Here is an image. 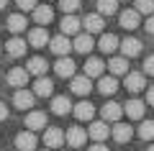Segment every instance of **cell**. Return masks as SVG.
<instances>
[{"mask_svg": "<svg viewBox=\"0 0 154 151\" xmlns=\"http://www.w3.org/2000/svg\"><path fill=\"white\" fill-rule=\"evenodd\" d=\"M5 51H8V54H11V56H23V54H26V41H23V38H11V41H8L5 44Z\"/></svg>", "mask_w": 154, "mask_h": 151, "instance_id": "28", "label": "cell"}, {"mask_svg": "<svg viewBox=\"0 0 154 151\" xmlns=\"http://www.w3.org/2000/svg\"><path fill=\"white\" fill-rule=\"evenodd\" d=\"M123 113L128 115V120L144 118V103H141V100H128V103L123 105Z\"/></svg>", "mask_w": 154, "mask_h": 151, "instance_id": "16", "label": "cell"}, {"mask_svg": "<svg viewBox=\"0 0 154 151\" xmlns=\"http://www.w3.org/2000/svg\"><path fill=\"white\" fill-rule=\"evenodd\" d=\"M146 33H152V36H154V16L146 18Z\"/></svg>", "mask_w": 154, "mask_h": 151, "instance_id": "38", "label": "cell"}, {"mask_svg": "<svg viewBox=\"0 0 154 151\" xmlns=\"http://www.w3.org/2000/svg\"><path fill=\"white\" fill-rule=\"evenodd\" d=\"M33 92H36V97H49L54 92V82L46 80V77H38L36 85H33Z\"/></svg>", "mask_w": 154, "mask_h": 151, "instance_id": "26", "label": "cell"}, {"mask_svg": "<svg viewBox=\"0 0 154 151\" xmlns=\"http://www.w3.org/2000/svg\"><path fill=\"white\" fill-rule=\"evenodd\" d=\"M26 69L31 72L33 77H44L46 74V59H44V56H31L28 64H26Z\"/></svg>", "mask_w": 154, "mask_h": 151, "instance_id": "18", "label": "cell"}, {"mask_svg": "<svg viewBox=\"0 0 154 151\" xmlns=\"http://www.w3.org/2000/svg\"><path fill=\"white\" fill-rule=\"evenodd\" d=\"M75 69H77V67H75V62H72L69 56H59V62L54 64V72L59 77H64V80H67V77H75Z\"/></svg>", "mask_w": 154, "mask_h": 151, "instance_id": "9", "label": "cell"}, {"mask_svg": "<svg viewBox=\"0 0 154 151\" xmlns=\"http://www.w3.org/2000/svg\"><path fill=\"white\" fill-rule=\"evenodd\" d=\"M69 110H75V108H72V103H69V97H67V95L51 97V113H57V115H67Z\"/></svg>", "mask_w": 154, "mask_h": 151, "instance_id": "15", "label": "cell"}, {"mask_svg": "<svg viewBox=\"0 0 154 151\" xmlns=\"http://www.w3.org/2000/svg\"><path fill=\"white\" fill-rule=\"evenodd\" d=\"M59 28H62V33H64V36H75V33L80 31V21H77V18L72 16V13H67V16L62 18Z\"/></svg>", "mask_w": 154, "mask_h": 151, "instance_id": "19", "label": "cell"}, {"mask_svg": "<svg viewBox=\"0 0 154 151\" xmlns=\"http://www.w3.org/2000/svg\"><path fill=\"white\" fill-rule=\"evenodd\" d=\"M8 118V108H5V103H0V120H5Z\"/></svg>", "mask_w": 154, "mask_h": 151, "instance_id": "39", "label": "cell"}, {"mask_svg": "<svg viewBox=\"0 0 154 151\" xmlns=\"http://www.w3.org/2000/svg\"><path fill=\"white\" fill-rule=\"evenodd\" d=\"M146 100H149V105H154V87H149V92H146Z\"/></svg>", "mask_w": 154, "mask_h": 151, "instance_id": "41", "label": "cell"}, {"mask_svg": "<svg viewBox=\"0 0 154 151\" xmlns=\"http://www.w3.org/2000/svg\"><path fill=\"white\" fill-rule=\"evenodd\" d=\"M144 72H146V74H152V77H154V54H152V56H146V59H144Z\"/></svg>", "mask_w": 154, "mask_h": 151, "instance_id": "37", "label": "cell"}, {"mask_svg": "<svg viewBox=\"0 0 154 151\" xmlns=\"http://www.w3.org/2000/svg\"><path fill=\"white\" fill-rule=\"evenodd\" d=\"M139 16H141V13H139L136 8H131V11H123L121 16H118V21H121L123 28H128V31H131V28L139 26Z\"/></svg>", "mask_w": 154, "mask_h": 151, "instance_id": "22", "label": "cell"}, {"mask_svg": "<svg viewBox=\"0 0 154 151\" xmlns=\"http://www.w3.org/2000/svg\"><path fill=\"white\" fill-rule=\"evenodd\" d=\"M0 49H3V46H0Z\"/></svg>", "mask_w": 154, "mask_h": 151, "instance_id": "45", "label": "cell"}, {"mask_svg": "<svg viewBox=\"0 0 154 151\" xmlns=\"http://www.w3.org/2000/svg\"><path fill=\"white\" fill-rule=\"evenodd\" d=\"M100 51H105V54H113L116 49L121 46V41H118V38L113 36V33H103V36H100Z\"/></svg>", "mask_w": 154, "mask_h": 151, "instance_id": "27", "label": "cell"}, {"mask_svg": "<svg viewBox=\"0 0 154 151\" xmlns=\"http://www.w3.org/2000/svg\"><path fill=\"white\" fill-rule=\"evenodd\" d=\"M146 151H154V143H152V146H149V149H146Z\"/></svg>", "mask_w": 154, "mask_h": 151, "instance_id": "43", "label": "cell"}, {"mask_svg": "<svg viewBox=\"0 0 154 151\" xmlns=\"http://www.w3.org/2000/svg\"><path fill=\"white\" fill-rule=\"evenodd\" d=\"M110 136H113L118 143H126V141L134 136V128H131L128 123H121V120H118V123L113 125V131H110Z\"/></svg>", "mask_w": 154, "mask_h": 151, "instance_id": "13", "label": "cell"}, {"mask_svg": "<svg viewBox=\"0 0 154 151\" xmlns=\"http://www.w3.org/2000/svg\"><path fill=\"white\" fill-rule=\"evenodd\" d=\"M93 46L95 44H93V36H90V33H80V36L75 38V51H80V54H88Z\"/></svg>", "mask_w": 154, "mask_h": 151, "instance_id": "29", "label": "cell"}, {"mask_svg": "<svg viewBox=\"0 0 154 151\" xmlns=\"http://www.w3.org/2000/svg\"><path fill=\"white\" fill-rule=\"evenodd\" d=\"M44 151H49V149H44Z\"/></svg>", "mask_w": 154, "mask_h": 151, "instance_id": "44", "label": "cell"}, {"mask_svg": "<svg viewBox=\"0 0 154 151\" xmlns=\"http://www.w3.org/2000/svg\"><path fill=\"white\" fill-rule=\"evenodd\" d=\"M98 90L103 92V95H113V92L118 90V80H116V77H100Z\"/></svg>", "mask_w": 154, "mask_h": 151, "instance_id": "31", "label": "cell"}, {"mask_svg": "<svg viewBox=\"0 0 154 151\" xmlns=\"http://www.w3.org/2000/svg\"><path fill=\"white\" fill-rule=\"evenodd\" d=\"M82 26L88 28V33H100L103 31V16L100 13H90V16H85Z\"/></svg>", "mask_w": 154, "mask_h": 151, "instance_id": "23", "label": "cell"}, {"mask_svg": "<svg viewBox=\"0 0 154 151\" xmlns=\"http://www.w3.org/2000/svg\"><path fill=\"white\" fill-rule=\"evenodd\" d=\"M28 74H31V72H28L26 67H13V69L8 72V85H11V87H18V90H21V87H26Z\"/></svg>", "mask_w": 154, "mask_h": 151, "instance_id": "3", "label": "cell"}, {"mask_svg": "<svg viewBox=\"0 0 154 151\" xmlns=\"http://www.w3.org/2000/svg\"><path fill=\"white\" fill-rule=\"evenodd\" d=\"M88 133H90V138H95V141L100 143V141L108 138V133H110V131H108V120H93Z\"/></svg>", "mask_w": 154, "mask_h": 151, "instance_id": "12", "label": "cell"}, {"mask_svg": "<svg viewBox=\"0 0 154 151\" xmlns=\"http://www.w3.org/2000/svg\"><path fill=\"white\" fill-rule=\"evenodd\" d=\"M123 85H126L128 92H141L144 87H146V77H144L141 72H128L126 80H123Z\"/></svg>", "mask_w": 154, "mask_h": 151, "instance_id": "4", "label": "cell"}, {"mask_svg": "<svg viewBox=\"0 0 154 151\" xmlns=\"http://www.w3.org/2000/svg\"><path fill=\"white\" fill-rule=\"evenodd\" d=\"M108 69H110V74H113V77L128 74V62H126V56H113V59L108 62Z\"/></svg>", "mask_w": 154, "mask_h": 151, "instance_id": "25", "label": "cell"}, {"mask_svg": "<svg viewBox=\"0 0 154 151\" xmlns=\"http://www.w3.org/2000/svg\"><path fill=\"white\" fill-rule=\"evenodd\" d=\"M26 128H28V131H41V128H46V115L38 113V110H31V113L26 115Z\"/></svg>", "mask_w": 154, "mask_h": 151, "instance_id": "14", "label": "cell"}, {"mask_svg": "<svg viewBox=\"0 0 154 151\" xmlns=\"http://www.w3.org/2000/svg\"><path fill=\"white\" fill-rule=\"evenodd\" d=\"M136 11L144 16H154V0H136Z\"/></svg>", "mask_w": 154, "mask_h": 151, "instance_id": "34", "label": "cell"}, {"mask_svg": "<svg viewBox=\"0 0 154 151\" xmlns=\"http://www.w3.org/2000/svg\"><path fill=\"white\" fill-rule=\"evenodd\" d=\"M121 51H123V56H126V59L139 56V54H141V41H139V38H134V36H126V38L121 41Z\"/></svg>", "mask_w": 154, "mask_h": 151, "instance_id": "6", "label": "cell"}, {"mask_svg": "<svg viewBox=\"0 0 154 151\" xmlns=\"http://www.w3.org/2000/svg\"><path fill=\"white\" fill-rule=\"evenodd\" d=\"M100 115H103L108 123H118L121 115H123V108H121L118 103H105L103 108H100Z\"/></svg>", "mask_w": 154, "mask_h": 151, "instance_id": "7", "label": "cell"}, {"mask_svg": "<svg viewBox=\"0 0 154 151\" xmlns=\"http://www.w3.org/2000/svg\"><path fill=\"white\" fill-rule=\"evenodd\" d=\"M36 143H38V138L33 136V131H21L16 136V149L18 151H33Z\"/></svg>", "mask_w": 154, "mask_h": 151, "instance_id": "2", "label": "cell"}, {"mask_svg": "<svg viewBox=\"0 0 154 151\" xmlns=\"http://www.w3.org/2000/svg\"><path fill=\"white\" fill-rule=\"evenodd\" d=\"M33 100H36V92H28V90H23V87L13 95V105H16L18 110H28L33 105Z\"/></svg>", "mask_w": 154, "mask_h": 151, "instance_id": "5", "label": "cell"}, {"mask_svg": "<svg viewBox=\"0 0 154 151\" xmlns=\"http://www.w3.org/2000/svg\"><path fill=\"white\" fill-rule=\"evenodd\" d=\"M8 28H11L13 33L26 31V16H21V13H13V16H8Z\"/></svg>", "mask_w": 154, "mask_h": 151, "instance_id": "30", "label": "cell"}, {"mask_svg": "<svg viewBox=\"0 0 154 151\" xmlns=\"http://www.w3.org/2000/svg\"><path fill=\"white\" fill-rule=\"evenodd\" d=\"M139 136L146 141L154 138V120H141V125H139Z\"/></svg>", "mask_w": 154, "mask_h": 151, "instance_id": "33", "label": "cell"}, {"mask_svg": "<svg viewBox=\"0 0 154 151\" xmlns=\"http://www.w3.org/2000/svg\"><path fill=\"white\" fill-rule=\"evenodd\" d=\"M118 11V0H98V13L100 16H113Z\"/></svg>", "mask_w": 154, "mask_h": 151, "instance_id": "32", "label": "cell"}, {"mask_svg": "<svg viewBox=\"0 0 154 151\" xmlns=\"http://www.w3.org/2000/svg\"><path fill=\"white\" fill-rule=\"evenodd\" d=\"M5 3H8V0H0V11H3V8H5Z\"/></svg>", "mask_w": 154, "mask_h": 151, "instance_id": "42", "label": "cell"}, {"mask_svg": "<svg viewBox=\"0 0 154 151\" xmlns=\"http://www.w3.org/2000/svg\"><path fill=\"white\" fill-rule=\"evenodd\" d=\"M67 141V133H62L59 128H46L44 133V143L49 146V149H57V146H62Z\"/></svg>", "mask_w": 154, "mask_h": 151, "instance_id": "11", "label": "cell"}, {"mask_svg": "<svg viewBox=\"0 0 154 151\" xmlns=\"http://www.w3.org/2000/svg\"><path fill=\"white\" fill-rule=\"evenodd\" d=\"M69 90L75 92V95H88V92L93 90V82H90V77H88V74H82V77H72Z\"/></svg>", "mask_w": 154, "mask_h": 151, "instance_id": "8", "label": "cell"}, {"mask_svg": "<svg viewBox=\"0 0 154 151\" xmlns=\"http://www.w3.org/2000/svg\"><path fill=\"white\" fill-rule=\"evenodd\" d=\"M59 8L64 13H75L77 8H80V0H59Z\"/></svg>", "mask_w": 154, "mask_h": 151, "instance_id": "35", "label": "cell"}, {"mask_svg": "<svg viewBox=\"0 0 154 151\" xmlns=\"http://www.w3.org/2000/svg\"><path fill=\"white\" fill-rule=\"evenodd\" d=\"M85 138H88V133H85L80 125H75V128L67 131V143L75 146V149H80V146H85Z\"/></svg>", "mask_w": 154, "mask_h": 151, "instance_id": "17", "label": "cell"}, {"mask_svg": "<svg viewBox=\"0 0 154 151\" xmlns=\"http://www.w3.org/2000/svg\"><path fill=\"white\" fill-rule=\"evenodd\" d=\"M33 18H36L38 26H49V23L54 21V11H51L49 5H38L36 11H33Z\"/></svg>", "mask_w": 154, "mask_h": 151, "instance_id": "24", "label": "cell"}, {"mask_svg": "<svg viewBox=\"0 0 154 151\" xmlns=\"http://www.w3.org/2000/svg\"><path fill=\"white\" fill-rule=\"evenodd\" d=\"M46 41H49V33H46V28H31L28 31V44H31L33 49H41V46H46Z\"/></svg>", "mask_w": 154, "mask_h": 151, "instance_id": "10", "label": "cell"}, {"mask_svg": "<svg viewBox=\"0 0 154 151\" xmlns=\"http://www.w3.org/2000/svg\"><path fill=\"white\" fill-rule=\"evenodd\" d=\"M88 151H108V146H103V143H95V146H90Z\"/></svg>", "mask_w": 154, "mask_h": 151, "instance_id": "40", "label": "cell"}, {"mask_svg": "<svg viewBox=\"0 0 154 151\" xmlns=\"http://www.w3.org/2000/svg\"><path fill=\"white\" fill-rule=\"evenodd\" d=\"M18 3V8H21V11H36V0H16Z\"/></svg>", "mask_w": 154, "mask_h": 151, "instance_id": "36", "label": "cell"}, {"mask_svg": "<svg viewBox=\"0 0 154 151\" xmlns=\"http://www.w3.org/2000/svg\"><path fill=\"white\" fill-rule=\"evenodd\" d=\"M103 69H105V64H103V59H95V56H90L88 62H85V74L93 80V77H103Z\"/></svg>", "mask_w": 154, "mask_h": 151, "instance_id": "20", "label": "cell"}, {"mask_svg": "<svg viewBox=\"0 0 154 151\" xmlns=\"http://www.w3.org/2000/svg\"><path fill=\"white\" fill-rule=\"evenodd\" d=\"M49 46H51V51H54L57 56H67V54L72 51V49H75V44H72L69 38H67L64 33H62V36H54V38H51V41H49Z\"/></svg>", "mask_w": 154, "mask_h": 151, "instance_id": "1", "label": "cell"}, {"mask_svg": "<svg viewBox=\"0 0 154 151\" xmlns=\"http://www.w3.org/2000/svg\"><path fill=\"white\" fill-rule=\"evenodd\" d=\"M93 115H95L93 103L82 100V103H77V105H75V118H77V120H93Z\"/></svg>", "mask_w": 154, "mask_h": 151, "instance_id": "21", "label": "cell"}]
</instances>
